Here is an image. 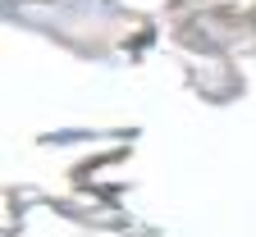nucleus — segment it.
<instances>
[{
    "mask_svg": "<svg viewBox=\"0 0 256 237\" xmlns=\"http://www.w3.org/2000/svg\"><path fill=\"white\" fill-rule=\"evenodd\" d=\"M92 137H96L92 128H74V132H46L42 142L46 146H78V142H92Z\"/></svg>",
    "mask_w": 256,
    "mask_h": 237,
    "instance_id": "f257e3e1",
    "label": "nucleus"
}]
</instances>
